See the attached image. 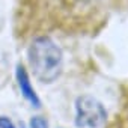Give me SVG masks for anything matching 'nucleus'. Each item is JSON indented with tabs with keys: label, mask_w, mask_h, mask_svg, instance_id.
<instances>
[{
	"label": "nucleus",
	"mask_w": 128,
	"mask_h": 128,
	"mask_svg": "<svg viewBox=\"0 0 128 128\" xmlns=\"http://www.w3.org/2000/svg\"><path fill=\"white\" fill-rule=\"evenodd\" d=\"M62 50L50 36H38L29 47V63L42 83L54 82L62 70Z\"/></svg>",
	"instance_id": "1"
},
{
	"label": "nucleus",
	"mask_w": 128,
	"mask_h": 128,
	"mask_svg": "<svg viewBox=\"0 0 128 128\" xmlns=\"http://www.w3.org/2000/svg\"><path fill=\"white\" fill-rule=\"evenodd\" d=\"M30 126L32 128H48V122L41 116H35L30 119Z\"/></svg>",
	"instance_id": "4"
},
{
	"label": "nucleus",
	"mask_w": 128,
	"mask_h": 128,
	"mask_svg": "<svg viewBox=\"0 0 128 128\" xmlns=\"http://www.w3.org/2000/svg\"><path fill=\"white\" fill-rule=\"evenodd\" d=\"M0 128H15L14 122L6 118V116H0Z\"/></svg>",
	"instance_id": "5"
},
{
	"label": "nucleus",
	"mask_w": 128,
	"mask_h": 128,
	"mask_svg": "<svg viewBox=\"0 0 128 128\" xmlns=\"http://www.w3.org/2000/svg\"><path fill=\"white\" fill-rule=\"evenodd\" d=\"M107 112L104 106L90 95L77 98L76 102V125L78 128H100L106 124Z\"/></svg>",
	"instance_id": "2"
},
{
	"label": "nucleus",
	"mask_w": 128,
	"mask_h": 128,
	"mask_svg": "<svg viewBox=\"0 0 128 128\" xmlns=\"http://www.w3.org/2000/svg\"><path fill=\"white\" fill-rule=\"evenodd\" d=\"M17 82H18V88H20L23 96H24L32 106L39 107V106H41V101H39V98H38L35 89L32 88L30 78H29V76H27V72H26V70H24L23 65H18V66H17Z\"/></svg>",
	"instance_id": "3"
}]
</instances>
